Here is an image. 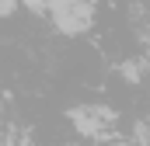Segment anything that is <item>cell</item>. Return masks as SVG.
<instances>
[{
  "instance_id": "obj_1",
  "label": "cell",
  "mask_w": 150,
  "mask_h": 146,
  "mask_svg": "<svg viewBox=\"0 0 150 146\" xmlns=\"http://www.w3.org/2000/svg\"><path fill=\"white\" fill-rule=\"evenodd\" d=\"M49 11L56 28L67 35H77L91 25V0H49Z\"/></svg>"
},
{
  "instance_id": "obj_2",
  "label": "cell",
  "mask_w": 150,
  "mask_h": 146,
  "mask_svg": "<svg viewBox=\"0 0 150 146\" xmlns=\"http://www.w3.org/2000/svg\"><path fill=\"white\" fill-rule=\"evenodd\" d=\"M14 7H18V0H0V11H4V18H14Z\"/></svg>"
}]
</instances>
